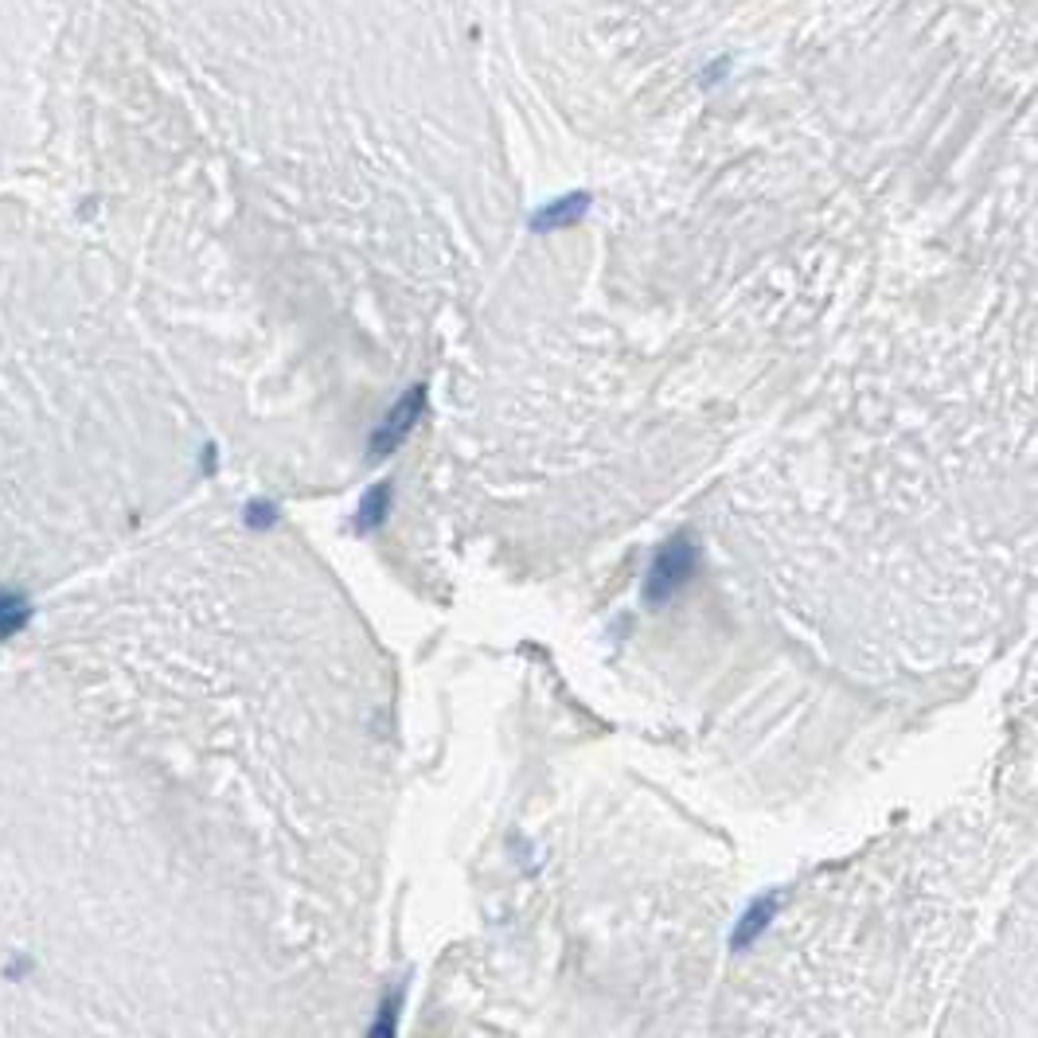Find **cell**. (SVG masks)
<instances>
[{
  "mask_svg": "<svg viewBox=\"0 0 1038 1038\" xmlns=\"http://www.w3.org/2000/svg\"><path fill=\"white\" fill-rule=\"evenodd\" d=\"M582 207H586V196H566L562 203L555 207H547V211H539V227H559V223H570V219H578L582 215Z\"/></svg>",
  "mask_w": 1038,
  "mask_h": 1038,
  "instance_id": "obj_7",
  "label": "cell"
},
{
  "mask_svg": "<svg viewBox=\"0 0 1038 1038\" xmlns=\"http://www.w3.org/2000/svg\"><path fill=\"white\" fill-rule=\"evenodd\" d=\"M0 1035H75L51 1007L0 980Z\"/></svg>",
  "mask_w": 1038,
  "mask_h": 1038,
  "instance_id": "obj_2",
  "label": "cell"
},
{
  "mask_svg": "<svg viewBox=\"0 0 1038 1038\" xmlns=\"http://www.w3.org/2000/svg\"><path fill=\"white\" fill-rule=\"evenodd\" d=\"M691 570H695V551H691V543H687V539L668 543V547L660 551V559L652 562V570H648V601L672 598L679 586L691 578Z\"/></svg>",
  "mask_w": 1038,
  "mask_h": 1038,
  "instance_id": "obj_3",
  "label": "cell"
},
{
  "mask_svg": "<svg viewBox=\"0 0 1038 1038\" xmlns=\"http://www.w3.org/2000/svg\"><path fill=\"white\" fill-rule=\"evenodd\" d=\"M773 910H777V902H773V898H765V902H758V906H754V910L746 914V921L738 925V933H734V945H738V949H742V945H750V941L758 937L761 929L769 925V918H773Z\"/></svg>",
  "mask_w": 1038,
  "mask_h": 1038,
  "instance_id": "obj_5",
  "label": "cell"
},
{
  "mask_svg": "<svg viewBox=\"0 0 1038 1038\" xmlns=\"http://www.w3.org/2000/svg\"><path fill=\"white\" fill-rule=\"evenodd\" d=\"M137 344L63 254H0V601L106 566L153 477Z\"/></svg>",
  "mask_w": 1038,
  "mask_h": 1038,
  "instance_id": "obj_1",
  "label": "cell"
},
{
  "mask_svg": "<svg viewBox=\"0 0 1038 1038\" xmlns=\"http://www.w3.org/2000/svg\"><path fill=\"white\" fill-rule=\"evenodd\" d=\"M387 504H391V488H387V484H379L375 492H367L360 504V516H356V527H360V531H371V527L383 519Z\"/></svg>",
  "mask_w": 1038,
  "mask_h": 1038,
  "instance_id": "obj_6",
  "label": "cell"
},
{
  "mask_svg": "<svg viewBox=\"0 0 1038 1038\" xmlns=\"http://www.w3.org/2000/svg\"><path fill=\"white\" fill-rule=\"evenodd\" d=\"M418 410H422V391L414 387L406 399L391 410V418H387V426L375 434V441H371V449H375V457H383V453H391L395 445H399L406 434H410V426H414V418H418Z\"/></svg>",
  "mask_w": 1038,
  "mask_h": 1038,
  "instance_id": "obj_4",
  "label": "cell"
}]
</instances>
